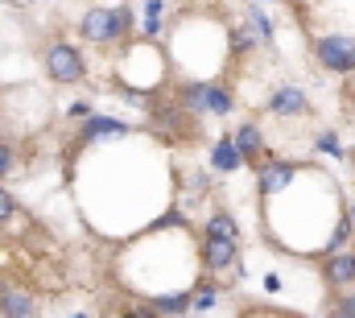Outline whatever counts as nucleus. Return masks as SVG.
<instances>
[{
  "label": "nucleus",
  "mask_w": 355,
  "mask_h": 318,
  "mask_svg": "<svg viewBox=\"0 0 355 318\" xmlns=\"http://www.w3.org/2000/svg\"><path fill=\"white\" fill-rule=\"evenodd\" d=\"M75 318H87V315H75Z\"/></svg>",
  "instance_id": "5701e85b"
},
{
  "label": "nucleus",
  "mask_w": 355,
  "mask_h": 318,
  "mask_svg": "<svg viewBox=\"0 0 355 318\" xmlns=\"http://www.w3.org/2000/svg\"><path fill=\"white\" fill-rule=\"evenodd\" d=\"M12 215H17V194L8 186H0V224H8Z\"/></svg>",
  "instance_id": "a211bd4d"
},
{
  "label": "nucleus",
  "mask_w": 355,
  "mask_h": 318,
  "mask_svg": "<svg viewBox=\"0 0 355 318\" xmlns=\"http://www.w3.org/2000/svg\"><path fill=\"white\" fill-rule=\"evenodd\" d=\"M310 103H306V91L302 87H277L268 95V112L272 116H302Z\"/></svg>",
  "instance_id": "1a4fd4ad"
},
{
  "label": "nucleus",
  "mask_w": 355,
  "mask_h": 318,
  "mask_svg": "<svg viewBox=\"0 0 355 318\" xmlns=\"http://www.w3.org/2000/svg\"><path fill=\"white\" fill-rule=\"evenodd\" d=\"M232 141H236L240 158L252 161V165H261V158H265V137H261V128H257V124H240V128L232 133Z\"/></svg>",
  "instance_id": "9d476101"
},
{
  "label": "nucleus",
  "mask_w": 355,
  "mask_h": 318,
  "mask_svg": "<svg viewBox=\"0 0 355 318\" xmlns=\"http://www.w3.org/2000/svg\"><path fill=\"white\" fill-rule=\"evenodd\" d=\"M12 169H17V153H12V145H8V141H0V182H4Z\"/></svg>",
  "instance_id": "6ab92c4d"
},
{
  "label": "nucleus",
  "mask_w": 355,
  "mask_h": 318,
  "mask_svg": "<svg viewBox=\"0 0 355 318\" xmlns=\"http://www.w3.org/2000/svg\"><path fill=\"white\" fill-rule=\"evenodd\" d=\"M149 306H153L162 318H178V315L190 310V294H186V290H166V294H153Z\"/></svg>",
  "instance_id": "f8f14e48"
},
{
  "label": "nucleus",
  "mask_w": 355,
  "mask_h": 318,
  "mask_svg": "<svg viewBox=\"0 0 355 318\" xmlns=\"http://www.w3.org/2000/svg\"><path fill=\"white\" fill-rule=\"evenodd\" d=\"M248 33H252V42H272V21L257 4H248Z\"/></svg>",
  "instance_id": "dca6fc26"
},
{
  "label": "nucleus",
  "mask_w": 355,
  "mask_h": 318,
  "mask_svg": "<svg viewBox=\"0 0 355 318\" xmlns=\"http://www.w3.org/2000/svg\"><path fill=\"white\" fill-rule=\"evenodd\" d=\"M293 178H297V165H293V161L272 158V161H265V165H257V190H261V199L281 194Z\"/></svg>",
  "instance_id": "423d86ee"
},
{
  "label": "nucleus",
  "mask_w": 355,
  "mask_h": 318,
  "mask_svg": "<svg viewBox=\"0 0 355 318\" xmlns=\"http://www.w3.org/2000/svg\"><path fill=\"white\" fill-rule=\"evenodd\" d=\"M240 165H244V158H240V149H236L232 137H219V141L211 145V169H219V174H236Z\"/></svg>",
  "instance_id": "9b49d317"
},
{
  "label": "nucleus",
  "mask_w": 355,
  "mask_h": 318,
  "mask_svg": "<svg viewBox=\"0 0 355 318\" xmlns=\"http://www.w3.org/2000/svg\"><path fill=\"white\" fill-rule=\"evenodd\" d=\"M42 67H46V79L58 83V87H75V83L87 79V58L71 42H50L42 54Z\"/></svg>",
  "instance_id": "f03ea898"
},
{
  "label": "nucleus",
  "mask_w": 355,
  "mask_h": 318,
  "mask_svg": "<svg viewBox=\"0 0 355 318\" xmlns=\"http://www.w3.org/2000/svg\"><path fill=\"white\" fill-rule=\"evenodd\" d=\"M0 318H37V294L17 281H0Z\"/></svg>",
  "instance_id": "39448f33"
},
{
  "label": "nucleus",
  "mask_w": 355,
  "mask_h": 318,
  "mask_svg": "<svg viewBox=\"0 0 355 318\" xmlns=\"http://www.w3.org/2000/svg\"><path fill=\"white\" fill-rule=\"evenodd\" d=\"M124 137H132V124H124V120H116V116H91V120H83L79 124V141H87V145H95V141H124Z\"/></svg>",
  "instance_id": "0eeeda50"
},
{
  "label": "nucleus",
  "mask_w": 355,
  "mask_h": 318,
  "mask_svg": "<svg viewBox=\"0 0 355 318\" xmlns=\"http://www.w3.org/2000/svg\"><path fill=\"white\" fill-rule=\"evenodd\" d=\"M67 116H71V120H91V116H95V103H91V99H79V103L67 108Z\"/></svg>",
  "instance_id": "aec40b11"
},
{
  "label": "nucleus",
  "mask_w": 355,
  "mask_h": 318,
  "mask_svg": "<svg viewBox=\"0 0 355 318\" xmlns=\"http://www.w3.org/2000/svg\"><path fill=\"white\" fill-rule=\"evenodd\" d=\"M198 256H202V269H207V273H227V269L240 265V244H236V240L202 236L198 240Z\"/></svg>",
  "instance_id": "20e7f679"
},
{
  "label": "nucleus",
  "mask_w": 355,
  "mask_h": 318,
  "mask_svg": "<svg viewBox=\"0 0 355 318\" xmlns=\"http://www.w3.org/2000/svg\"><path fill=\"white\" fill-rule=\"evenodd\" d=\"M202 236H215V240H236V244H240V224H236V215H227V211H215V215L207 219Z\"/></svg>",
  "instance_id": "4468645a"
},
{
  "label": "nucleus",
  "mask_w": 355,
  "mask_h": 318,
  "mask_svg": "<svg viewBox=\"0 0 355 318\" xmlns=\"http://www.w3.org/2000/svg\"><path fill=\"white\" fill-rule=\"evenodd\" d=\"M202 103H207V116H232L236 95H232V87H223V83H207Z\"/></svg>",
  "instance_id": "ddd939ff"
},
{
  "label": "nucleus",
  "mask_w": 355,
  "mask_h": 318,
  "mask_svg": "<svg viewBox=\"0 0 355 318\" xmlns=\"http://www.w3.org/2000/svg\"><path fill=\"white\" fill-rule=\"evenodd\" d=\"M331 318H355L352 310H343V306H335V310H331Z\"/></svg>",
  "instance_id": "4be33fe9"
},
{
  "label": "nucleus",
  "mask_w": 355,
  "mask_h": 318,
  "mask_svg": "<svg viewBox=\"0 0 355 318\" xmlns=\"http://www.w3.org/2000/svg\"><path fill=\"white\" fill-rule=\"evenodd\" d=\"M314 54H318V62H322L327 71H335V75L355 71V37L352 33H322V37L314 42Z\"/></svg>",
  "instance_id": "7ed1b4c3"
},
{
  "label": "nucleus",
  "mask_w": 355,
  "mask_h": 318,
  "mask_svg": "<svg viewBox=\"0 0 355 318\" xmlns=\"http://www.w3.org/2000/svg\"><path fill=\"white\" fill-rule=\"evenodd\" d=\"M132 25H137V17H132L128 0L124 4H91L79 17V33L91 46H124L132 37Z\"/></svg>",
  "instance_id": "f257e3e1"
},
{
  "label": "nucleus",
  "mask_w": 355,
  "mask_h": 318,
  "mask_svg": "<svg viewBox=\"0 0 355 318\" xmlns=\"http://www.w3.org/2000/svg\"><path fill=\"white\" fill-rule=\"evenodd\" d=\"M322 273H327V285H335V290L355 285V252H331Z\"/></svg>",
  "instance_id": "6e6552de"
},
{
  "label": "nucleus",
  "mask_w": 355,
  "mask_h": 318,
  "mask_svg": "<svg viewBox=\"0 0 355 318\" xmlns=\"http://www.w3.org/2000/svg\"><path fill=\"white\" fill-rule=\"evenodd\" d=\"M215 302H219V285L215 281H198L190 290V310H211Z\"/></svg>",
  "instance_id": "2eb2a0df"
},
{
  "label": "nucleus",
  "mask_w": 355,
  "mask_h": 318,
  "mask_svg": "<svg viewBox=\"0 0 355 318\" xmlns=\"http://www.w3.org/2000/svg\"><path fill=\"white\" fill-rule=\"evenodd\" d=\"M318 149H327V153H335V158L343 153V149H339V141H335L331 133H322V137H318Z\"/></svg>",
  "instance_id": "412c9836"
},
{
  "label": "nucleus",
  "mask_w": 355,
  "mask_h": 318,
  "mask_svg": "<svg viewBox=\"0 0 355 318\" xmlns=\"http://www.w3.org/2000/svg\"><path fill=\"white\" fill-rule=\"evenodd\" d=\"M162 17H166V0H145V37H162Z\"/></svg>",
  "instance_id": "f3484780"
}]
</instances>
